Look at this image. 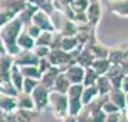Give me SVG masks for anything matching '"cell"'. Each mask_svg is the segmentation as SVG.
<instances>
[{
    "label": "cell",
    "mask_w": 128,
    "mask_h": 122,
    "mask_svg": "<svg viewBox=\"0 0 128 122\" xmlns=\"http://www.w3.org/2000/svg\"><path fill=\"white\" fill-rule=\"evenodd\" d=\"M23 27H24L23 23L18 16L16 19H13L10 23H7L6 26H3L0 29V37L6 45L7 53L13 58L20 52V49L18 47V37L23 32Z\"/></svg>",
    "instance_id": "obj_1"
},
{
    "label": "cell",
    "mask_w": 128,
    "mask_h": 122,
    "mask_svg": "<svg viewBox=\"0 0 128 122\" xmlns=\"http://www.w3.org/2000/svg\"><path fill=\"white\" fill-rule=\"evenodd\" d=\"M68 108H69V99L65 93H59L55 91H50L49 95V108L48 109L52 112V115L56 119H65L68 114Z\"/></svg>",
    "instance_id": "obj_2"
},
{
    "label": "cell",
    "mask_w": 128,
    "mask_h": 122,
    "mask_svg": "<svg viewBox=\"0 0 128 122\" xmlns=\"http://www.w3.org/2000/svg\"><path fill=\"white\" fill-rule=\"evenodd\" d=\"M49 95H50V91L46 89V88H43L40 83L32 92V99H33L35 109L38 114H42L43 111H46L49 108Z\"/></svg>",
    "instance_id": "obj_3"
},
{
    "label": "cell",
    "mask_w": 128,
    "mask_h": 122,
    "mask_svg": "<svg viewBox=\"0 0 128 122\" xmlns=\"http://www.w3.org/2000/svg\"><path fill=\"white\" fill-rule=\"evenodd\" d=\"M13 59H14V65L19 66V68H23V66H38L39 60H40L32 50H20Z\"/></svg>",
    "instance_id": "obj_4"
},
{
    "label": "cell",
    "mask_w": 128,
    "mask_h": 122,
    "mask_svg": "<svg viewBox=\"0 0 128 122\" xmlns=\"http://www.w3.org/2000/svg\"><path fill=\"white\" fill-rule=\"evenodd\" d=\"M32 23L36 24L42 32H55V27H53V24H52L50 14L42 12V10H38V12H36V14L33 16Z\"/></svg>",
    "instance_id": "obj_5"
},
{
    "label": "cell",
    "mask_w": 128,
    "mask_h": 122,
    "mask_svg": "<svg viewBox=\"0 0 128 122\" xmlns=\"http://www.w3.org/2000/svg\"><path fill=\"white\" fill-rule=\"evenodd\" d=\"M14 66V59L10 55L0 58V83L10 82V73Z\"/></svg>",
    "instance_id": "obj_6"
},
{
    "label": "cell",
    "mask_w": 128,
    "mask_h": 122,
    "mask_svg": "<svg viewBox=\"0 0 128 122\" xmlns=\"http://www.w3.org/2000/svg\"><path fill=\"white\" fill-rule=\"evenodd\" d=\"M66 78L69 79L70 85H82L84 83V76H85V69L79 65H70L68 69L64 72Z\"/></svg>",
    "instance_id": "obj_7"
},
{
    "label": "cell",
    "mask_w": 128,
    "mask_h": 122,
    "mask_svg": "<svg viewBox=\"0 0 128 122\" xmlns=\"http://www.w3.org/2000/svg\"><path fill=\"white\" fill-rule=\"evenodd\" d=\"M85 13H86L89 26H91L92 29H96L99 20H101V16H102V6H101V3H99V1H96V3H91Z\"/></svg>",
    "instance_id": "obj_8"
},
{
    "label": "cell",
    "mask_w": 128,
    "mask_h": 122,
    "mask_svg": "<svg viewBox=\"0 0 128 122\" xmlns=\"http://www.w3.org/2000/svg\"><path fill=\"white\" fill-rule=\"evenodd\" d=\"M108 99L114 105H116L121 112H127V93L124 92L122 89H116L114 88L108 95Z\"/></svg>",
    "instance_id": "obj_9"
},
{
    "label": "cell",
    "mask_w": 128,
    "mask_h": 122,
    "mask_svg": "<svg viewBox=\"0 0 128 122\" xmlns=\"http://www.w3.org/2000/svg\"><path fill=\"white\" fill-rule=\"evenodd\" d=\"M108 9L120 17H128V0H108Z\"/></svg>",
    "instance_id": "obj_10"
},
{
    "label": "cell",
    "mask_w": 128,
    "mask_h": 122,
    "mask_svg": "<svg viewBox=\"0 0 128 122\" xmlns=\"http://www.w3.org/2000/svg\"><path fill=\"white\" fill-rule=\"evenodd\" d=\"M16 111H18L16 98L4 95V93H0V112H3L6 115H10V114H14Z\"/></svg>",
    "instance_id": "obj_11"
},
{
    "label": "cell",
    "mask_w": 128,
    "mask_h": 122,
    "mask_svg": "<svg viewBox=\"0 0 128 122\" xmlns=\"http://www.w3.org/2000/svg\"><path fill=\"white\" fill-rule=\"evenodd\" d=\"M105 76L110 79V82H111V85H112V88L121 89L122 79H124V76H125V73H124V72H122V69H121V66L111 65L110 70H108V73H106Z\"/></svg>",
    "instance_id": "obj_12"
},
{
    "label": "cell",
    "mask_w": 128,
    "mask_h": 122,
    "mask_svg": "<svg viewBox=\"0 0 128 122\" xmlns=\"http://www.w3.org/2000/svg\"><path fill=\"white\" fill-rule=\"evenodd\" d=\"M94 60H95V58L92 56L91 50H89L88 47L84 46V47L79 49V52H78V55H76L75 63L79 65V66H82L84 69H88V68H91V66H92Z\"/></svg>",
    "instance_id": "obj_13"
},
{
    "label": "cell",
    "mask_w": 128,
    "mask_h": 122,
    "mask_svg": "<svg viewBox=\"0 0 128 122\" xmlns=\"http://www.w3.org/2000/svg\"><path fill=\"white\" fill-rule=\"evenodd\" d=\"M60 72H62V70H59L58 68H53L52 66L48 72H45V73L42 75L39 83H40L43 88H46V89H49V91H52L53 83H55V81H56V78H58V75L60 73Z\"/></svg>",
    "instance_id": "obj_14"
},
{
    "label": "cell",
    "mask_w": 128,
    "mask_h": 122,
    "mask_svg": "<svg viewBox=\"0 0 128 122\" xmlns=\"http://www.w3.org/2000/svg\"><path fill=\"white\" fill-rule=\"evenodd\" d=\"M70 88V82L69 79L66 78V75H65L64 72H60L58 75V78H56V81H55V83H53V88L52 91H55V92H59V93H68V91H69Z\"/></svg>",
    "instance_id": "obj_15"
},
{
    "label": "cell",
    "mask_w": 128,
    "mask_h": 122,
    "mask_svg": "<svg viewBox=\"0 0 128 122\" xmlns=\"http://www.w3.org/2000/svg\"><path fill=\"white\" fill-rule=\"evenodd\" d=\"M16 101H18V109L36 111L35 109V104H33V99H32V95H29V93L20 92L18 96H16Z\"/></svg>",
    "instance_id": "obj_16"
},
{
    "label": "cell",
    "mask_w": 128,
    "mask_h": 122,
    "mask_svg": "<svg viewBox=\"0 0 128 122\" xmlns=\"http://www.w3.org/2000/svg\"><path fill=\"white\" fill-rule=\"evenodd\" d=\"M28 4H29V1H23V0H0V6L12 9L13 12H16L18 14L23 12L28 7Z\"/></svg>",
    "instance_id": "obj_17"
},
{
    "label": "cell",
    "mask_w": 128,
    "mask_h": 122,
    "mask_svg": "<svg viewBox=\"0 0 128 122\" xmlns=\"http://www.w3.org/2000/svg\"><path fill=\"white\" fill-rule=\"evenodd\" d=\"M50 19H52V24H53V27H55V32H58V33L64 29L65 26H66V23L70 20L69 17H66L64 13L59 12V10H55L50 14Z\"/></svg>",
    "instance_id": "obj_18"
},
{
    "label": "cell",
    "mask_w": 128,
    "mask_h": 122,
    "mask_svg": "<svg viewBox=\"0 0 128 122\" xmlns=\"http://www.w3.org/2000/svg\"><path fill=\"white\" fill-rule=\"evenodd\" d=\"M36 46V40L33 37H30L26 32H22L20 36L18 37V47L20 50H33V47Z\"/></svg>",
    "instance_id": "obj_19"
},
{
    "label": "cell",
    "mask_w": 128,
    "mask_h": 122,
    "mask_svg": "<svg viewBox=\"0 0 128 122\" xmlns=\"http://www.w3.org/2000/svg\"><path fill=\"white\" fill-rule=\"evenodd\" d=\"M23 81H24V78L22 75V72H20V68L14 65L12 69V73H10V83L14 86V89L19 93L22 92V89H23Z\"/></svg>",
    "instance_id": "obj_20"
},
{
    "label": "cell",
    "mask_w": 128,
    "mask_h": 122,
    "mask_svg": "<svg viewBox=\"0 0 128 122\" xmlns=\"http://www.w3.org/2000/svg\"><path fill=\"white\" fill-rule=\"evenodd\" d=\"M95 88H96V91H98L99 96H108L110 92L114 89L112 85H111L110 79H108L106 76H99L96 83H95Z\"/></svg>",
    "instance_id": "obj_21"
},
{
    "label": "cell",
    "mask_w": 128,
    "mask_h": 122,
    "mask_svg": "<svg viewBox=\"0 0 128 122\" xmlns=\"http://www.w3.org/2000/svg\"><path fill=\"white\" fill-rule=\"evenodd\" d=\"M14 119L16 122H35L36 118L39 116V114L36 111H23V109H18L14 114Z\"/></svg>",
    "instance_id": "obj_22"
},
{
    "label": "cell",
    "mask_w": 128,
    "mask_h": 122,
    "mask_svg": "<svg viewBox=\"0 0 128 122\" xmlns=\"http://www.w3.org/2000/svg\"><path fill=\"white\" fill-rule=\"evenodd\" d=\"M98 96L99 95H98V91H96L95 85L94 86H84L81 101H82V104H84V106H88V105L91 104V102H94Z\"/></svg>",
    "instance_id": "obj_23"
},
{
    "label": "cell",
    "mask_w": 128,
    "mask_h": 122,
    "mask_svg": "<svg viewBox=\"0 0 128 122\" xmlns=\"http://www.w3.org/2000/svg\"><path fill=\"white\" fill-rule=\"evenodd\" d=\"M60 49L64 52L72 53L75 50H78V49H81V46H79V43H78L75 36H64L62 43H60Z\"/></svg>",
    "instance_id": "obj_24"
},
{
    "label": "cell",
    "mask_w": 128,
    "mask_h": 122,
    "mask_svg": "<svg viewBox=\"0 0 128 122\" xmlns=\"http://www.w3.org/2000/svg\"><path fill=\"white\" fill-rule=\"evenodd\" d=\"M124 58H125V52H124V47H114V49H110L108 60L111 62V65H116V66H121V63L124 62Z\"/></svg>",
    "instance_id": "obj_25"
},
{
    "label": "cell",
    "mask_w": 128,
    "mask_h": 122,
    "mask_svg": "<svg viewBox=\"0 0 128 122\" xmlns=\"http://www.w3.org/2000/svg\"><path fill=\"white\" fill-rule=\"evenodd\" d=\"M99 76H105L111 68V62L108 59H95L92 66H91Z\"/></svg>",
    "instance_id": "obj_26"
},
{
    "label": "cell",
    "mask_w": 128,
    "mask_h": 122,
    "mask_svg": "<svg viewBox=\"0 0 128 122\" xmlns=\"http://www.w3.org/2000/svg\"><path fill=\"white\" fill-rule=\"evenodd\" d=\"M39 9L38 7H35L33 4H28V7L24 9L23 12L19 14V19L22 20V23H23V26H28V24L32 23V20H33V16L36 14V12H38Z\"/></svg>",
    "instance_id": "obj_27"
},
{
    "label": "cell",
    "mask_w": 128,
    "mask_h": 122,
    "mask_svg": "<svg viewBox=\"0 0 128 122\" xmlns=\"http://www.w3.org/2000/svg\"><path fill=\"white\" fill-rule=\"evenodd\" d=\"M19 14L16 12H13L12 9H7V7L0 6V29L3 26H6L7 23H10L13 19H16Z\"/></svg>",
    "instance_id": "obj_28"
},
{
    "label": "cell",
    "mask_w": 128,
    "mask_h": 122,
    "mask_svg": "<svg viewBox=\"0 0 128 122\" xmlns=\"http://www.w3.org/2000/svg\"><path fill=\"white\" fill-rule=\"evenodd\" d=\"M30 4H33L35 7H38L39 10L48 13V14H52L55 12V7H53V1L50 0H29Z\"/></svg>",
    "instance_id": "obj_29"
},
{
    "label": "cell",
    "mask_w": 128,
    "mask_h": 122,
    "mask_svg": "<svg viewBox=\"0 0 128 122\" xmlns=\"http://www.w3.org/2000/svg\"><path fill=\"white\" fill-rule=\"evenodd\" d=\"M20 72L23 78H29V79H36V81H40L42 73L38 66H23L20 68Z\"/></svg>",
    "instance_id": "obj_30"
},
{
    "label": "cell",
    "mask_w": 128,
    "mask_h": 122,
    "mask_svg": "<svg viewBox=\"0 0 128 122\" xmlns=\"http://www.w3.org/2000/svg\"><path fill=\"white\" fill-rule=\"evenodd\" d=\"M69 99V98H68ZM84 104H82L81 98H75V99H69V108H68V114L70 116H78L84 111Z\"/></svg>",
    "instance_id": "obj_31"
},
{
    "label": "cell",
    "mask_w": 128,
    "mask_h": 122,
    "mask_svg": "<svg viewBox=\"0 0 128 122\" xmlns=\"http://www.w3.org/2000/svg\"><path fill=\"white\" fill-rule=\"evenodd\" d=\"M99 75L95 72V70L92 69V68H88V69H85V76H84V86H94L95 83H96V81H98Z\"/></svg>",
    "instance_id": "obj_32"
},
{
    "label": "cell",
    "mask_w": 128,
    "mask_h": 122,
    "mask_svg": "<svg viewBox=\"0 0 128 122\" xmlns=\"http://www.w3.org/2000/svg\"><path fill=\"white\" fill-rule=\"evenodd\" d=\"M53 33H55V32H42L40 36L36 39V45H38V46H48V47H50Z\"/></svg>",
    "instance_id": "obj_33"
},
{
    "label": "cell",
    "mask_w": 128,
    "mask_h": 122,
    "mask_svg": "<svg viewBox=\"0 0 128 122\" xmlns=\"http://www.w3.org/2000/svg\"><path fill=\"white\" fill-rule=\"evenodd\" d=\"M38 86H39V81H36V79H29V78H24V81H23V89H22V92L32 95V92H33Z\"/></svg>",
    "instance_id": "obj_34"
},
{
    "label": "cell",
    "mask_w": 128,
    "mask_h": 122,
    "mask_svg": "<svg viewBox=\"0 0 128 122\" xmlns=\"http://www.w3.org/2000/svg\"><path fill=\"white\" fill-rule=\"evenodd\" d=\"M89 4H91L89 0H74L70 7L74 9V12H86Z\"/></svg>",
    "instance_id": "obj_35"
},
{
    "label": "cell",
    "mask_w": 128,
    "mask_h": 122,
    "mask_svg": "<svg viewBox=\"0 0 128 122\" xmlns=\"http://www.w3.org/2000/svg\"><path fill=\"white\" fill-rule=\"evenodd\" d=\"M82 91H84V85H70L69 91H68V93H66V96H68L69 99L81 98Z\"/></svg>",
    "instance_id": "obj_36"
},
{
    "label": "cell",
    "mask_w": 128,
    "mask_h": 122,
    "mask_svg": "<svg viewBox=\"0 0 128 122\" xmlns=\"http://www.w3.org/2000/svg\"><path fill=\"white\" fill-rule=\"evenodd\" d=\"M102 111H104L106 115H114V114H121V111H120V108L116 106V105H114L112 102H111L110 99H106L104 102V105H102Z\"/></svg>",
    "instance_id": "obj_37"
},
{
    "label": "cell",
    "mask_w": 128,
    "mask_h": 122,
    "mask_svg": "<svg viewBox=\"0 0 128 122\" xmlns=\"http://www.w3.org/2000/svg\"><path fill=\"white\" fill-rule=\"evenodd\" d=\"M23 30L30 36V37H33L35 40L38 39V37H39V36H40V33H42V30L39 29L36 24H33V23H30V24H28V26H24Z\"/></svg>",
    "instance_id": "obj_38"
},
{
    "label": "cell",
    "mask_w": 128,
    "mask_h": 122,
    "mask_svg": "<svg viewBox=\"0 0 128 122\" xmlns=\"http://www.w3.org/2000/svg\"><path fill=\"white\" fill-rule=\"evenodd\" d=\"M32 52L35 53L39 59H45V58L49 56V53H50V47H48V46H38V45H36V46L33 47V50H32Z\"/></svg>",
    "instance_id": "obj_39"
},
{
    "label": "cell",
    "mask_w": 128,
    "mask_h": 122,
    "mask_svg": "<svg viewBox=\"0 0 128 122\" xmlns=\"http://www.w3.org/2000/svg\"><path fill=\"white\" fill-rule=\"evenodd\" d=\"M2 93H4V95H9V96H13V98H16L19 95V92L14 89L10 82H6V83H2Z\"/></svg>",
    "instance_id": "obj_40"
},
{
    "label": "cell",
    "mask_w": 128,
    "mask_h": 122,
    "mask_svg": "<svg viewBox=\"0 0 128 122\" xmlns=\"http://www.w3.org/2000/svg\"><path fill=\"white\" fill-rule=\"evenodd\" d=\"M89 115H91V121L92 122H105V119H106V114L102 109L95 111V112L89 114Z\"/></svg>",
    "instance_id": "obj_41"
},
{
    "label": "cell",
    "mask_w": 128,
    "mask_h": 122,
    "mask_svg": "<svg viewBox=\"0 0 128 122\" xmlns=\"http://www.w3.org/2000/svg\"><path fill=\"white\" fill-rule=\"evenodd\" d=\"M62 39H64V36L60 35V33H58V32H55V33H53V37H52V43H50V50L60 49Z\"/></svg>",
    "instance_id": "obj_42"
},
{
    "label": "cell",
    "mask_w": 128,
    "mask_h": 122,
    "mask_svg": "<svg viewBox=\"0 0 128 122\" xmlns=\"http://www.w3.org/2000/svg\"><path fill=\"white\" fill-rule=\"evenodd\" d=\"M72 1L74 0H53V7H55V10L62 12L65 7H68L72 4Z\"/></svg>",
    "instance_id": "obj_43"
},
{
    "label": "cell",
    "mask_w": 128,
    "mask_h": 122,
    "mask_svg": "<svg viewBox=\"0 0 128 122\" xmlns=\"http://www.w3.org/2000/svg\"><path fill=\"white\" fill-rule=\"evenodd\" d=\"M38 68H39V70H40V73L43 75L45 72H48V70L52 68V65H50V62L48 60V58H45V59H40V60H39Z\"/></svg>",
    "instance_id": "obj_44"
},
{
    "label": "cell",
    "mask_w": 128,
    "mask_h": 122,
    "mask_svg": "<svg viewBox=\"0 0 128 122\" xmlns=\"http://www.w3.org/2000/svg\"><path fill=\"white\" fill-rule=\"evenodd\" d=\"M76 122H92L91 121V115H89V112H88L85 108L82 111L79 115L76 116Z\"/></svg>",
    "instance_id": "obj_45"
},
{
    "label": "cell",
    "mask_w": 128,
    "mask_h": 122,
    "mask_svg": "<svg viewBox=\"0 0 128 122\" xmlns=\"http://www.w3.org/2000/svg\"><path fill=\"white\" fill-rule=\"evenodd\" d=\"M121 119V114H114V115H106L105 122H120Z\"/></svg>",
    "instance_id": "obj_46"
},
{
    "label": "cell",
    "mask_w": 128,
    "mask_h": 122,
    "mask_svg": "<svg viewBox=\"0 0 128 122\" xmlns=\"http://www.w3.org/2000/svg\"><path fill=\"white\" fill-rule=\"evenodd\" d=\"M6 55H9L7 53V49H6V45H4V42L2 40V37H0V58H3Z\"/></svg>",
    "instance_id": "obj_47"
},
{
    "label": "cell",
    "mask_w": 128,
    "mask_h": 122,
    "mask_svg": "<svg viewBox=\"0 0 128 122\" xmlns=\"http://www.w3.org/2000/svg\"><path fill=\"white\" fill-rule=\"evenodd\" d=\"M121 89H122L125 93H128V75H125V76H124V79H122Z\"/></svg>",
    "instance_id": "obj_48"
},
{
    "label": "cell",
    "mask_w": 128,
    "mask_h": 122,
    "mask_svg": "<svg viewBox=\"0 0 128 122\" xmlns=\"http://www.w3.org/2000/svg\"><path fill=\"white\" fill-rule=\"evenodd\" d=\"M62 122H76V116H70L68 115L65 119H62Z\"/></svg>",
    "instance_id": "obj_49"
},
{
    "label": "cell",
    "mask_w": 128,
    "mask_h": 122,
    "mask_svg": "<svg viewBox=\"0 0 128 122\" xmlns=\"http://www.w3.org/2000/svg\"><path fill=\"white\" fill-rule=\"evenodd\" d=\"M0 122H7V115L3 112H0Z\"/></svg>",
    "instance_id": "obj_50"
},
{
    "label": "cell",
    "mask_w": 128,
    "mask_h": 122,
    "mask_svg": "<svg viewBox=\"0 0 128 122\" xmlns=\"http://www.w3.org/2000/svg\"><path fill=\"white\" fill-rule=\"evenodd\" d=\"M96 1H99V0H89V3H96Z\"/></svg>",
    "instance_id": "obj_51"
},
{
    "label": "cell",
    "mask_w": 128,
    "mask_h": 122,
    "mask_svg": "<svg viewBox=\"0 0 128 122\" xmlns=\"http://www.w3.org/2000/svg\"><path fill=\"white\" fill-rule=\"evenodd\" d=\"M127 112H128V93H127Z\"/></svg>",
    "instance_id": "obj_52"
},
{
    "label": "cell",
    "mask_w": 128,
    "mask_h": 122,
    "mask_svg": "<svg viewBox=\"0 0 128 122\" xmlns=\"http://www.w3.org/2000/svg\"><path fill=\"white\" fill-rule=\"evenodd\" d=\"M0 93H2V83H0Z\"/></svg>",
    "instance_id": "obj_53"
},
{
    "label": "cell",
    "mask_w": 128,
    "mask_h": 122,
    "mask_svg": "<svg viewBox=\"0 0 128 122\" xmlns=\"http://www.w3.org/2000/svg\"><path fill=\"white\" fill-rule=\"evenodd\" d=\"M50 1H53V0H50Z\"/></svg>",
    "instance_id": "obj_54"
}]
</instances>
